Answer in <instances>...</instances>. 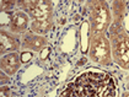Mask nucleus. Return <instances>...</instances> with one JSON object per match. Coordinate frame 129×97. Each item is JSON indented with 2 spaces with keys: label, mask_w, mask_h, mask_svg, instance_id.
Here are the masks:
<instances>
[{
  "label": "nucleus",
  "mask_w": 129,
  "mask_h": 97,
  "mask_svg": "<svg viewBox=\"0 0 129 97\" xmlns=\"http://www.w3.org/2000/svg\"><path fill=\"white\" fill-rule=\"evenodd\" d=\"M113 78L99 70H89L78 75L64 87L59 97H116Z\"/></svg>",
  "instance_id": "1"
},
{
  "label": "nucleus",
  "mask_w": 129,
  "mask_h": 97,
  "mask_svg": "<svg viewBox=\"0 0 129 97\" xmlns=\"http://www.w3.org/2000/svg\"><path fill=\"white\" fill-rule=\"evenodd\" d=\"M109 44L113 61L120 68L129 70V35L118 22L109 26Z\"/></svg>",
  "instance_id": "2"
},
{
  "label": "nucleus",
  "mask_w": 129,
  "mask_h": 97,
  "mask_svg": "<svg viewBox=\"0 0 129 97\" xmlns=\"http://www.w3.org/2000/svg\"><path fill=\"white\" fill-rule=\"evenodd\" d=\"M28 16L31 17V32L36 35H47L53 27V6L50 1L37 0Z\"/></svg>",
  "instance_id": "3"
},
{
  "label": "nucleus",
  "mask_w": 129,
  "mask_h": 97,
  "mask_svg": "<svg viewBox=\"0 0 129 97\" xmlns=\"http://www.w3.org/2000/svg\"><path fill=\"white\" fill-rule=\"evenodd\" d=\"M112 23V14L106 1H91L90 4V37L106 35Z\"/></svg>",
  "instance_id": "4"
},
{
  "label": "nucleus",
  "mask_w": 129,
  "mask_h": 97,
  "mask_svg": "<svg viewBox=\"0 0 129 97\" xmlns=\"http://www.w3.org/2000/svg\"><path fill=\"white\" fill-rule=\"evenodd\" d=\"M90 59L100 65H109L112 63V52L109 39L106 35L90 37Z\"/></svg>",
  "instance_id": "5"
},
{
  "label": "nucleus",
  "mask_w": 129,
  "mask_h": 97,
  "mask_svg": "<svg viewBox=\"0 0 129 97\" xmlns=\"http://www.w3.org/2000/svg\"><path fill=\"white\" fill-rule=\"evenodd\" d=\"M48 44V39L44 36L36 35L33 32H26L21 37V48L32 52H42Z\"/></svg>",
  "instance_id": "6"
},
{
  "label": "nucleus",
  "mask_w": 129,
  "mask_h": 97,
  "mask_svg": "<svg viewBox=\"0 0 129 97\" xmlns=\"http://www.w3.org/2000/svg\"><path fill=\"white\" fill-rule=\"evenodd\" d=\"M30 19L28 15L23 11H16L12 14L10 21V32L14 35H25L28 29Z\"/></svg>",
  "instance_id": "7"
},
{
  "label": "nucleus",
  "mask_w": 129,
  "mask_h": 97,
  "mask_svg": "<svg viewBox=\"0 0 129 97\" xmlns=\"http://www.w3.org/2000/svg\"><path fill=\"white\" fill-rule=\"evenodd\" d=\"M20 47H21L20 41L14 33L8 32L5 29H1V33H0V53L1 54L14 53Z\"/></svg>",
  "instance_id": "8"
},
{
  "label": "nucleus",
  "mask_w": 129,
  "mask_h": 97,
  "mask_svg": "<svg viewBox=\"0 0 129 97\" xmlns=\"http://www.w3.org/2000/svg\"><path fill=\"white\" fill-rule=\"evenodd\" d=\"M0 67H1L3 73H5L6 75H9V76L15 75V74L19 71V69H20V67H21L20 55H19L16 52L5 54V55L1 58Z\"/></svg>",
  "instance_id": "9"
},
{
  "label": "nucleus",
  "mask_w": 129,
  "mask_h": 97,
  "mask_svg": "<svg viewBox=\"0 0 129 97\" xmlns=\"http://www.w3.org/2000/svg\"><path fill=\"white\" fill-rule=\"evenodd\" d=\"M17 4H19V6L22 9V11L28 15L31 11H32V9L35 8V5H36V0H28V1H25V0H23V1H19Z\"/></svg>",
  "instance_id": "10"
},
{
  "label": "nucleus",
  "mask_w": 129,
  "mask_h": 97,
  "mask_svg": "<svg viewBox=\"0 0 129 97\" xmlns=\"http://www.w3.org/2000/svg\"><path fill=\"white\" fill-rule=\"evenodd\" d=\"M14 5H15V1H6V0L1 1V4H0V6H1V10H3V11H8V10L12 9Z\"/></svg>",
  "instance_id": "11"
},
{
  "label": "nucleus",
  "mask_w": 129,
  "mask_h": 97,
  "mask_svg": "<svg viewBox=\"0 0 129 97\" xmlns=\"http://www.w3.org/2000/svg\"><path fill=\"white\" fill-rule=\"evenodd\" d=\"M0 97H10V88L8 86H3L0 90Z\"/></svg>",
  "instance_id": "12"
},
{
  "label": "nucleus",
  "mask_w": 129,
  "mask_h": 97,
  "mask_svg": "<svg viewBox=\"0 0 129 97\" xmlns=\"http://www.w3.org/2000/svg\"><path fill=\"white\" fill-rule=\"evenodd\" d=\"M0 78H1L0 80H1V85H3V86H5V85H6V84L10 81L9 75H6L5 73H1V74H0Z\"/></svg>",
  "instance_id": "13"
},
{
  "label": "nucleus",
  "mask_w": 129,
  "mask_h": 97,
  "mask_svg": "<svg viewBox=\"0 0 129 97\" xmlns=\"http://www.w3.org/2000/svg\"><path fill=\"white\" fill-rule=\"evenodd\" d=\"M41 53H42V59H46V58H47V55L50 53V49L49 48H44L42 52H41Z\"/></svg>",
  "instance_id": "14"
},
{
  "label": "nucleus",
  "mask_w": 129,
  "mask_h": 97,
  "mask_svg": "<svg viewBox=\"0 0 129 97\" xmlns=\"http://www.w3.org/2000/svg\"><path fill=\"white\" fill-rule=\"evenodd\" d=\"M122 97H129V92H124V93H123V96Z\"/></svg>",
  "instance_id": "15"
}]
</instances>
